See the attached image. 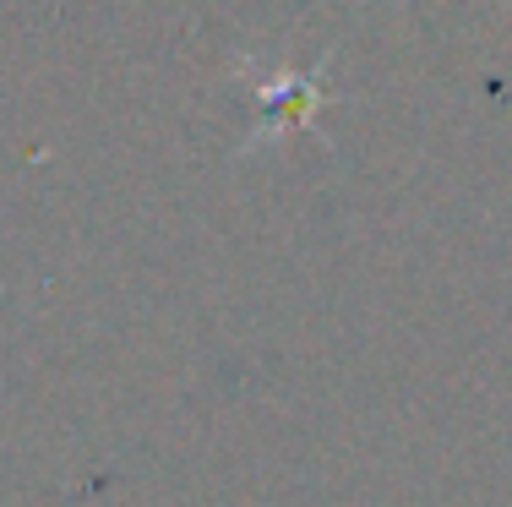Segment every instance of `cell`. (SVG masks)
I'll use <instances>...</instances> for the list:
<instances>
[{
	"label": "cell",
	"instance_id": "6da1fadb",
	"mask_svg": "<svg viewBox=\"0 0 512 507\" xmlns=\"http://www.w3.org/2000/svg\"><path fill=\"white\" fill-rule=\"evenodd\" d=\"M256 104H262V120H256V131L246 137L251 153L256 142L278 137V131H300V126H316V110H322V71H284L278 82H256Z\"/></svg>",
	"mask_w": 512,
	"mask_h": 507
}]
</instances>
